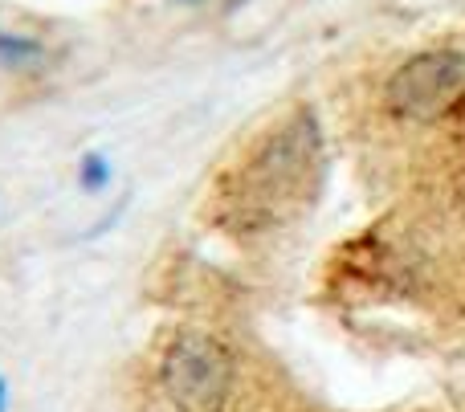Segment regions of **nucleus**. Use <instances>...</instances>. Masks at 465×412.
<instances>
[{
	"label": "nucleus",
	"instance_id": "1",
	"mask_svg": "<svg viewBox=\"0 0 465 412\" xmlns=\"http://www.w3.org/2000/svg\"><path fill=\"white\" fill-rule=\"evenodd\" d=\"M319 152L322 139L314 114L294 111L262 139V147L249 155V163L229 180L221 209L245 233L286 221L290 212H298L311 201L314 180H319Z\"/></svg>",
	"mask_w": 465,
	"mask_h": 412
},
{
	"label": "nucleus",
	"instance_id": "2",
	"mask_svg": "<svg viewBox=\"0 0 465 412\" xmlns=\"http://www.w3.org/2000/svg\"><path fill=\"white\" fill-rule=\"evenodd\" d=\"M232 356L221 339L204 331H184L160 364L163 397L176 412H221L232 392Z\"/></svg>",
	"mask_w": 465,
	"mask_h": 412
},
{
	"label": "nucleus",
	"instance_id": "3",
	"mask_svg": "<svg viewBox=\"0 0 465 412\" xmlns=\"http://www.w3.org/2000/svg\"><path fill=\"white\" fill-rule=\"evenodd\" d=\"M384 103L396 119L437 123L465 103V54L461 49H425L396 65L384 86Z\"/></svg>",
	"mask_w": 465,
	"mask_h": 412
},
{
	"label": "nucleus",
	"instance_id": "4",
	"mask_svg": "<svg viewBox=\"0 0 465 412\" xmlns=\"http://www.w3.org/2000/svg\"><path fill=\"white\" fill-rule=\"evenodd\" d=\"M106 180H111V163L103 155H86L82 160V184L94 192V188H106Z\"/></svg>",
	"mask_w": 465,
	"mask_h": 412
},
{
	"label": "nucleus",
	"instance_id": "5",
	"mask_svg": "<svg viewBox=\"0 0 465 412\" xmlns=\"http://www.w3.org/2000/svg\"><path fill=\"white\" fill-rule=\"evenodd\" d=\"M0 412H8V384L0 380Z\"/></svg>",
	"mask_w": 465,
	"mask_h": 412
},
{
	"label": "nucleus",
	"instance_id": "6",
	"mask_svg": "<svg viewBox=\"0 0 465 412\" xmlns=\"http://www.w3.org/2000/svg\"><path fill=\"white\" fill-rule=\"evenodd\" d=\"M241 5H249V0H225V8H241Z\"/></svg>",
	"mask_w": 465,
	"mask_h": 412
}]
</instances>
